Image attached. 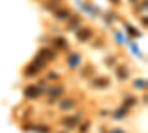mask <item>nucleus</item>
Here are the masks:
<instances>
[{
	"mask_svg": "<svg viewBox=\"0 0 148 133\" xmlns=\"http://www.w3.org/2000/svg\"><path fill=\"white\" fill-rule=\"evenodd\" d=\"M145 86H147L145 80H136L135 81V87L136 89H145Z\"/></svg>",
	"mask_w": 148,
	"mask_h": 133,
	"instance_id": "6ab92c4d",
	"label": "nucleus"
},
{
	"mask_svg": "<svg viewBox=\"0 0 148 133\" xmlns=\"http://www.w3.org/2000/svg\"><path fill=\"white\" fill-rule=\"evenodd\" d=\"M55 15L58 19H67L68 16H71V12L68 9H64V8H61V9H56L55 10Z\"/></svg>",
	"mask_w": 148,
	"mask_h": 133,
	"instance_id": "f8f14e48",
	"label": "nucleus"
},
{
	"mask_svg": "<svg viewBox=\"0 0 148 133\" xmlns=\"http://www.w3.org/2000/svg\"><path fill=\"white\" fill-rule=\"evenodd\" d=\"M110 133H125L123 130H120V129H114V130H111Z\"/></svg>",
	"mask_w": 148,
	"mask_h": 133,
	"instance_id": "5701e85b",
	"label": "nucleus"
},
{
	"mask_svg": "<svg viewBox=\"0 0 148 133\" xmlns=\"http://www.w3.org/2000/svg\"><path fill=\"white\" fill-rule=\"evenodd\" d=\"M61 123H62L65 127H68V129H74V127L77 126V123H79V118L77 117L67 115V117H64L62 120H61Z\"/></svg>",
	"mask_w": 148,
	"mask_h": 133,
	"instance_id": "7ed1b4c3",
	"label": "nucleus"
},
{
	"mask_svg": "<svg viewBox=\"0 0 148 133\" xmlns=\"http://www.w3.org/2000/svg\"><path fill=\"white\" fill-rule=\"evenodd\" d=\"M40 95H42V89L39 86H34V84H30V86H27L25 90H24V96L28 99H36V98H39Z\"/></svg>",
	"mask_w": 148,
	"mask_h": 133,
	"instance_id": "f257e3e1",
	"label": "nucleus"
},
{
	"mask_svg": "<svg viewBox=\"0 0 148 133\" xmlns=\"http://www.w3.org/2000/svg\"><path fill=\"white\" fill-rule=\"evenodd\" d=\"M37 72H39V71H37L33 65H28L25 70H24V74H25V77H36Z\"/></svg>",
	"mask_w": 148,
	"mask_h": 133,
	"instance_id": "ddd939ff",
	"label": "nucleus"
},
{
	"mask_svg": "<svg viewBox=\"0 0 148 133\" xmlns=\"http://www.w3.org/2000/svg\"><path fill=\"white\" fill-rule=\"evenodd\" d=\"M93 74V67L92 65H84V68L82 70V77H90Z\"/></svg>",
	"mask_w": 148,
	"mask_h": 133,
	"instance_id": "2eb2a0df",
	"label": "nucleus"
},
{
	"mask_svg": "<svg viewBox=\"0 0 148 133\" xmlns=\"http://www.w3.org/2000/svg\"><path fill=\"white\" fill-rule=\"evenodd\" d=\"M33 129L36 132H39V133H49V132H51V129H49L47 126H40V124L39 126H34Z\"/></svg>",
	"mask_w": 148,
	"mask_h": 133,
	"instance_id": "f3484780",
	"label": "nucleus"
},
{
	"mask_svg": "<svg viewBox=\"0 0 148 133\" xmlns=\"http://www.w3.org/2000/svg\"><path fill=\"white\" fill-rule=\"evenodd\" d=\"M80 61H82V58H80V55L79 53H71V56L68 58V65L71 67V68H76L79 64H80Z\"/></svg>",
	"mask_w": 148,
	"mask_h": 133,
	"instance_id": "6e6552de",
	"label": "nucleus"
},
{
	"mask_svg": "<svg viewBox=\"0 0 148 133\" xmlns=\"http://www.w3.org/2000/svg\"><path fill=\"white\" fill-rule=\"evenodd\" d=\"M47 78H51V80H56V78H58V74H56V72H49Z\"/></svg>",
	"mask_w": 148,
	"mask_h": 133,
	"instance_id": "412c9836",
	"label": "nucleus"
},
{
	"mask_svg": "<svg viewBox=\"0 0 148 133\" xmlns=\"http://www.w3.org/2000/svg\"><path fill=\"white\" fill-rule=\"evenodd\" d=\"M53 44H55L56 49H59V50H65L67 47H68V43H67V40H65L64 37L55 39V40H53Z\"/></svg>",
	"mask_w": 148,
	"mask_h": 133,
	"instance_id": "1a4fd4ad",
	"label": "nucleus"
},
{
	"mask_svg": "<svg viewBox=\"0 0 148 133\" xmlns=\"http://www.w3.org/2000/svg\"><path fill=\"white\" fill-rule=\"evenodd\" d=\"M92 35H93V33H92V30H90L89 27H83V28L77 33V39H79L80 42H88L89 39H92Z\"/></svg>",
	"mask_w": 148,
	"mask_h": 133,
	"instance_id": "f03ea898",
	"label": "nucleus"
},
{
	"mask_svg": "<svg viewBox=\"0 0 148 133\" xmlns=\"http://www.w3.org/2000/svg\"><path fill=\"white\" fill-rule=\"evenodd\" d=\"M135 102H136V99L133 98V96H130V98H126L125 102H123V108H126V110H129L130 106L135 105Z\"/></svg>",
	"mask_w": 148,
	"mask_h": 133,
	"instance_id": "dca6fc26",
	"label": "nucleus"
},
{
	"mask_svg": "<svg viewBox=\"0 0 148 133\" xmlns=\"http://www.w3.org/2000/svg\"><path fill=\"white\" fill-rule=\"evenodd\" d=\"M79 25H80V19H79L77 16H73V21L70 22L68 28H70V30H74V27H79Z\"/></svg>",
	"mask_w": 148,
	"mask_h": 133,
	"instance_id": "a211bd4d",
	"label": "nucleus"
},
{
	"mask_svg": "<svg viewBox=\"0 0 148 133\" xmlns=\"http://www.w3.org/2000/svg\"><path fill=\"white\" fill-rule=\"evenodd\" d=\"M39 56H42L43 59H46V61H52V59L56 58V53L52 50V49H47V47H43V49H40L39 52Z\"/></svg>",
	"mask_w": 148,
	"mask_h": 133,
	"instance_id": "20e7f679",
	"label": "nucleus"
},
{
	"mask_svg": "<svg viewBox=\"0 0 148 133\" xmlns=\"http://www.w3.org/2000/svg\"><path fill=\"white\" fill-rule=\"evenodd\" d=\"M89 126H90V123H89V121H86L84 126L80 127V133H86V132H88V129H89Z\"/></svg>",
	"mask_w": 148,
	"mask_h": 133,
	"instance_id": "aec40b11",
	"label": "nucleus"
},
{
	"mask_svg": "<svg viewBox=\"0 0 148 133\" xmlns=\"http://www.w3.org/2000/svg\"><path fill=\"white\" fill-rule=\"evenodd\" d=\"M61 133H64V132H61Z\"/></svg>",
	"mask_w": 148,
	"mask_h": 133,
	"instance_id": "393cba45",
	"label": "nucleus"
},
{
	"mask_svg": "<svg viewBox=\"0 0 148 133\" xmlns=\"http://www.w3.org/2000/svg\"><path fill=\"white\" fill-rule=\"evenodd\" d=\"M127 31H129V33H132L133 35H136V37L139 35V33H138V31H135V30H133V27H127Z\"/></svg>",
	"mask_w": 148,
	"mask_h": 133,
	"instance_id": "4be33fe9",
	"label": "nucleus"
},
{
	"mask_svg": "<svg viewBox=\"0 0 148 133\" xmlns=\"http://www.w3.org/2000/svg\"><path fill=\"white\" fill-rule=\"evenodd\" d=\"M46 64H47V61H46V59H43L42 56H39V55H37L36 58H34V61H33V67L37 70V71H40V70H43L45 67H46Z\"/></svg>",
	"mask_w": 148,
	"mask_h": 133,
	"instance_id": "0eeeda50",
	"label": "nucleus"
},
{
	"mask_svg": "<svg viewBox=\"0 0 148 133\" xmlns=\"http://www.w3.org/2000/svg\"><path fill=\"white\" fill-rule=\"evenodd\" d=\"M110 84V80L107 77H96L93 81H92V86L93 87H98V89H104Z\"/></svg>",
	"mask_w": 148,
	"mask_h": 133,
	"instance_id": "39448f33",
	"label": "nucleus"
},
{
	"mask_svg": "<svg viewBox=\"0 0 148 133\" xmlns=\"http://www.w3.org/2000/svg\"><path fill=\"white\" fill-rule=\"evenodd\" d=\"M74 105H76V101L71 99V98H67V99H62L59 102V110L61 111H68V110H71Z\"/></svg>",
	"mask_w": 148,
	"mask_h": 133,
	"instance_id": "423d86ee",
	"label": "nucleus"
},
{
	"mask_svg": "<svg viewBox=\"0 0 148 133\" xmlns=\"http://www.w3.org/2000/svg\"><path fill=\"white\" fill-rule=\"evenodd\" d=\"M116 72H117V77H119L120 80H126V78L129 77V70H127V67H125V65H120Z\"/></svg>",
	"mask_w": 148,
	"mask_h": 133,
	"instance_id": "9d476101",
	"label": "nucleus"
},
{
	"mask_svg": "<svg viewBox=\"0 0 148 133\" xmlns=\"http://www.w3.org/2000/svg\"><path fill=\"white\" fill-rule=\"evenodd\" d=\"M64 93V89H62V86H55V87H52L51 90H49V95H51V99H56V98H59L61 95Z\"/></svg>",
	"mask_w": 148,
	"mask_h": 133,
	"instance_id": "9b49d317",
	"label": "nucleus"
},
{
	"mask_svg": "<svg viewBox=\"0 0 148 133\" xmlns=\"http://www.w3.org/2000/svg\"><path fill=\"white\" fill-rule=\"evenodd\" d=\"M59 2H61V0H49V2H46V3H45V8H46V9H49V10H56V8H58Z\"/></svg>",
	"mask_w": 148,
	"mask_h": 133,
	"instance_id": "4468645a",
	"label": "nucleus"
},
{
	"mask_svg": "<svg viewBox=\"0 0 148 133\" xmlns=\"http://www.w3.org/2000/svg\"><path fill=\"white\" fill-rule=\"evenodd\" d=\"M111 2H114V3H117V2H120V0H111Z\"/></svg>",
	"mask_w": 148,
	"mask_h": 133,
	"instance_id": "b1692460",
	"label": "nucleus"
}]
</instances>
